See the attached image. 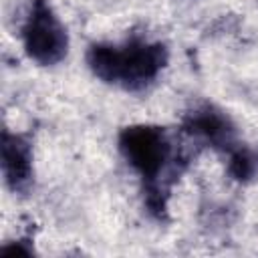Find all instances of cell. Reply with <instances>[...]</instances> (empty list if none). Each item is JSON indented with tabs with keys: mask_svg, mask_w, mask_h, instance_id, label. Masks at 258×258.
Returning <instances> with one entry per match:
<instances>
[{
	"mask_svg": "<svg viewBox=\"0 0 258 258\" xmlns=\"http://www.w3.org/2000/svg\"><path fill=\"white\" fill-rule=\"evenodd\" d=\"M87 62L95 77L127 91L145 89L167 62V50L159 42L131 40L117 44H93Z\"/></svg>",
	"mask_w": 258,
	"mask_h": 258,
	"instance_id": "6da1fadb",
	"label": "cell"
},
{
	"mask_svg": "<svg viewBox=\"0 0 258 258\" xmlns=\"http://www.w3.org/2000/svg\"><path fill=\"white\" fill-rule=\"evenodd\" d=\"M183 127L187 133L216 147H224V149L234 147V125L222 111L214 109L212 105H204L187 113Z\"/></svg>",
	"mask_w": 258,
	"mask_h": 258,
	"instance_id": "5b68a950",
	"label": "cell"
},
{
	"mask_svg": "<svg viewBox=\"0 0 258 258\" xmlns=\"http://www.w3.org/2000/svg\"><path fill=\"white\" fill-rule=\"evenodd\" d=\"M26 54L38 64H56L67 56L69 34L46 0H34L22 28Z\"/></svg>",
	"mask_w": 258,
	"mask_h": 258,
	"instance_id": "3957f363",
	"label": "cell"
},
{
	"mask_svg": "<svg viewBox=\"0 0 258 258\" xmlns=\"http://www.w3.org/2000/svg\"><path fill=\"white\" fill-rule=\"evenodd\" d=\"M119 149L127 163L139 171L143 179H147V200L153 212L163 210L165 183L159 175H163L171 157V147L163 129L153 125L125 127L119 135Z\"/></svg>",
	"mask_w": 258,
	"mask_h": 258,
	"instance_id": "7a4b0ae2",
	"label": "cell"
},
{
	"mask_svg": "<svg viewBox=\"0 0 258 258\" xmlns=\"http://www.w3.org/2000/svg\"><path fill=\"white\" fill-rule=\"evenodd\" d=\"M2 173L12 191H28L32 183V149L24 137L8 131L2 133Z\"/></svg>",
	"mask_w": 258,
	"mask_h": 258,
	"instance_id": "277c9868",
	"label": "cell"
},
{
	"mask_svg": "<svg viewBox=\"0 0 258 258\" xmlns=\"http://www.w3.org/2000/svg\"><path fill=\"white\" fill-rule=\"evenodd\" d=\"M258 171V157L242 147L230 149V173L236 179H248Z\"/></svg>",
	"mask_w": 258,
	"mask_h": 258,
	"instance_id": "8992f818",
	"label": "cell"
}]
</instances>
